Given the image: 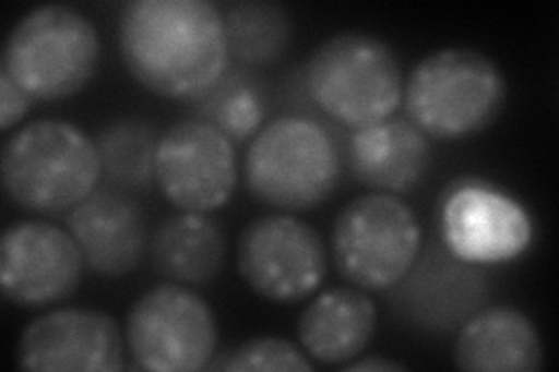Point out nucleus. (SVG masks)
I'll return each mask as SVG.
<instances>
[{"mask_svg": "<svg viewBox=\"0 0 559 372\" xmlns=\"http://www.w3.org/2000/svg\"><path fill=\"white\" fill-rule=\"evenodd\" d=\"M224 256L226 238L222 228L199 212L168 217L152 238L154 268L178 285H210L222 273Z\"/></svg>", "mask_w": 559, "mask_h": 372, "instance_id": "obj_19", "label": "nucleus"}, {"mask_svg": "<svg viewBox=\"0 0 559 372\" xmlns=\"http://www.w3.org/2000/svg\"><path fill=\"white\" fill-rule=\"evenodd\" d=\"M441 233L448 252L476 265L518 259L532 244L534 228L527 209L503 191L464 180L445 193Z\"/></svg>", "mask_w": 559, "mask_h": 372, "instance_id": "obj_12", "label": "nucleus"}, {"mask_svg": "<svg viewBox=\"0 0 559 372\" xmlns=\"http://www.w3.org/2000/svg\"><path fill=\"white\" fill-rule=\"evenodd\" d=\"M506 105L501 68L476 49H441L419 61L404 88L408 119L429 137L464 140L489 129Z\"/></svg>", "mask_w": 559, "mask_h": 372, "instance_id": "obj_4", "label": "nucleus"}, {"mask_svg": "<svg viewBox=\"0 0 559 372\" xmlns=\"http://www.w3.org/2000/svg\"><path fill=\"white\" fill-rule=\"evenodd\" d=\"M197 119L213 123L234 143H245L261 131L266 96L250 68L231 63L226 73L199 98L191 100Z\"/></svg>", "mask_w": 559, "mask_h": 372, "instance_id": "obj_21", "label": "nucleus"}, {"mask_svg": "<svg viewBox=\"0 0 559 372\" xmlns=\"http://www.w3.org/2000/svg\"><path fill=\"white\" fill-rule=\"evenodd\" d=\"M347 164L359 184L399 196L425 180L431 147L411 119L390 117L355 129L347 143Z\"/></svg>", "mask_w": 559, "mask_h": 372, "instance_id": "obj_16", "label": "nucleus"}, {"mask_svg": "<svg viewBox=\"0 0 559 372\" xmlns=\"http://www.w3.org/2000/svg\"><path fill=\"white\" fill-rule=\"evenodd\" d=\"M304 84L310 100L347 129L394 117L404 98V73L394 49L361 31L336 33L314 49Z\"/></svg>", "mask_w": 559, "mask_h": 372, "instance_id": "obj_3", "label": "nucleus"}, {"mask_svg": "<svg viewBox=\"0 0 559 372\" xmlns=\"http://www.w3.org/2000/svg\"><path fill=\"white\" fill-rule=\"evenodd\" d=\"M66 221L84 263L98 275H129L147 252L145 215L129 191L96 189L68 212Z\"/></svg>", "mask_w": 559, "mask_h": 372, "instance_id": "obj_15", "label": "nucleus"}, {"mask_svg": "<svg viewBox=\"0 0 559 372\" xmlns=\"http://www.w3.org/2000/svg\"><path fill=\"white\" fill-rule=\"evenodd\" d=\"M127 340L138 368L197 372L217 357V319L197 291L159 285L129 310Z\"/></svg>", "mask_w": 559, "mask_h": 372, "instance_id": "obj_8", "label": "nucleus"}, {"mask_svg": "<svg viewBox=\"0 0 559 372\" xmlns=\"http://www.w3.org/2000/svg\"><path fill=\"white\" fill-rule=\"evenodd\" d=\"M394 287L399 314L413 326L431 333L462 326L480 308L487 293L474 263L457 259L439 244L417 254L411 271Z\"/></svg>", "mask_w": 559, "mask_h": 372, "instance_id": "obj_14", "label": "nucleus"}, {"mask_svg": "<svg viewBox=\"0 0 559 372\" xmlns=\"http://www.w3.org/2000/svg\"><path fill=\"white\" fill-rule=\"evenodd\" d=\"M376 322L378 312L369 296L336 287L310 300L299 319V340L318 363L343 365L369 347Z\"/></svg>", "mask_w": 559, "mask_h": 372, "instance_id": "obj_18", "label": "nucleus"}, {"mask_svg": "<svg viewBox=\"0 0 559 372\" xmlns=\"http://www.w3.org/2000/svg\"><path fill=\"white\" fill-rule=\"evenodd\" d=\"M341 180L336 140L320 121L285 115L269 121L245 154V182L252 196L285 212L324 203Z\"/></svg>", "mask_w": 559, "mask_h": 372, "instance_id": "obj_5", "label": "nucleus"}, {"mask_svg": "<svg viewBox=\"0 0 559 372\" xmlns=\"http://www.w3.org/2000/svg\"><path fill=\"white\" fill-rule=\"evenodd\" d=\"M154 184L180 212L224 207L238 184L234 140L197 117L173 123L156 145Z\"/></svg>", "mask_w": 559, "mask_h": 372, "instance_id": "obj_10", "label": "nucleus"}, {"mask_svg": "<svg viewBox=\"0 0 559 372\" xmlns=\"http://www.w3.org/2000/svg\"><path fill=\"white\" fill-rule=\"evenodd\" d=\"M100 59L92 20L70 5H43L24 14L3 51L8 73L33 100H66L90 84Z\"/></svg>", "mask_w": 559, "mask_h": 372, "instance_id": "obj_6", "label": "nucleus"}, {"mask_svg": "<svg viewBox=\"0 0 559 372\" xmlns=\"http://www.w3.org/2000/svg\"><path fill=\"white\" fill-rule=\"evenodd\" d=\"M207 370H231V372H310L312 363L306 353L289 340L273 338V335H259L240 343L238 347L219 353L215 361L207 363Z\"/></svg>", "mask_w": 559, "mask_h": 372, "instance_id": "obj_23", "label": "nucleus"}, {"mask_svg": "<svg viewBox=\"0 0 559 372\" xmlns=\"http://www.w3.org/2000/svg\"><path fill=\"white\" fill-rule=\"evenodd\" d=\"M84 256L70 230L49 221H16L0 242V287L10 303L45 308L80 287Z\"/></svg>", "mask_w": 559, "mask_h": 372, "instance_id": "obj_11", "label": "nucleus"}, {"mask_svg": "<svg viewBox=\"0 0 559 372\" xmlns=\"http://www.w3.org/2000/svg\"><path fill=\"white\" fill-rule=\"evenodd\" d=\"M345 372H361V370H406L404 363H396L390 359H380V357H369V359H361V361H347L343 363Z\"/></svg>", "mask_w": 559, "mask_h": 372, "instance_id": "obj_25", "label": "nucleus"}, {"mask_svg": "<svg viewBox=\"0 0 559 372\" xmlns=\"http://www.w3.org/2000/svg\"><path fill=\"white\" fill-rule=\"evenodd\" d=\"M20 365L51 372H112L124 368V340L108 312L92 308L51 310L24 328Z\"/></svg>", "mask_w": 559, "mask_h": 372, "instance_id": "obj_13", "label": "nucleus"}, {"mask_svg": "<svg viewBox=\"0 0 559 372\" xmlns=\"http://www.w3.org/2000/svg\"><path fill=\"white\" fill-rule=\"evenodd\" d=\"M33 105V98L8 73H0V127L10 131L20 123Z\"/></svg>", "mask_w": 559, "mask_h": 372, "instance_id": "obj_24", "label": "nucleus"}, {"mask_svg": "<svg viewBox=\"0 0 559 372\" xmlns=\"http://www.w3.org/2000/svg\"><path fill=\"white\" fill-rule=\"evenodd\" d=\"M103 166L94 140L61 119H38L3 147V187L20 207L59 215L98 189Z\"/></svg>", "mask_w": 559, "mask_h": 372, "instance_id": "obj_2", "label": "nucleus"}, {"mask_svg": "<svg viewBox=\"0 0 559 372\" xmlns=\"http://www.w3.org/2000/svg\"><path fill=\"white\" fill-rule=\"evenodd\" d=\"M238 271L271 303H299L326 279V247L310 224L292 215H264L242 228Z\"/></svg>", "mask_w": 559, "mask_h": 372, "instance_id": "obj_9", "label": "nucleus"}, {"mask_svg": "<svg viewBox=\"0 0 559 372\" xmlns=\"http://www.w3.org/2000/svg\"><path fill=\"white\" fill-rule=\"evenodd\" d=\"M119 51L135 82L189 103L231 65L224 14L210 0H131L119 14Z\"/></svg>", "mask_w": 559, "mask_h": 372, "instance_id": "obj_1", "label": "nucleus"}, {"mask_svg": "<svg viewBox=\"0 0 559 372\" xmlns=\"http://www.w3.org/2000/svg\"><path fill=\"white\" fill-rule=\"evenodd\" d=\"M454 363L471 372H536L544 368V343L524 312L487 308L464 322Z\"/></svg>", "mask_w": 559, "mask_h": 372, "instance_id": "obj_17", "label": "nucleus"}, {"mask_svg": "<svg viewBox=\"0 0 559 372\" xmlns=\"http://www.w3.org/2000/svg\"><path fill=\"white\" fill-rule=\"evenodd\" d=\"M423 250V228L394 193H364L349 201L331 230L338 273L366 291L399 285Z\"/></svg>", "mask_w": 559, "mask_h": 372, "instance_id": "obj_7", "label": "nucleus"}, {"mask_svg": "<svg viewBox=\"0 0 559 372\" xmlns=\"http://www.w3.org/2000/svg\"><path fill=\"white\" fill-rule=\"evenodd\" d=\"M224 31L229 57L250 70L275 65L292 43V22L285 8L259 0L226 8Z\"/></svg>", "mask_w": 559, "mask_h": 372, "instance_id": "obj_20", "label": "nucleus"}, {"mask_svg": "<svg viewBox=\"0 0 559 372\" xmlns=\"http://www.w3.org/2000/svg\"><path fill=\"white\" fill-rule=\"evenodd\" d=\"M159 137L147 121L119 119L105 127L96 147L103 177L121 191H145L154 182V158Z\"/></svg>", "mask_w": 559, "mask_h": 372, "instance_id": "obj_22", "label": "nucleus"}]
</instances>
